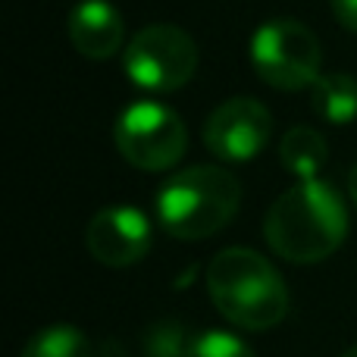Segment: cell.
<instances>
[{"label":"cell","mask_w":357,"mask_h":357,"mask_svg":"<svg viewBox=\"0 0 357 357\" xmlns=\"http://www.w3.org/2000/svg\"><path fill=\"white\" fill-rule=\"evenodd\" d=\"M348 235L345 197L323 178H304L273 201L264 238L289 264H320Z\"/></svg>","instance_id":"6da1fadb"},{"label":"cell","mask_w":357,"mask_h":357,"mask_svg":"<svg viewBox=\"0 0 357 357\" xmlns=\"http://www.w3.org/2000/svg\"><path fill=\"white\" fill-rule=\"evenodd\" d=\"M207 291L213 307L232 326L266 333L289 314V289L276 266L251 248H226L207 266Z\"/></svg>","instance_id":"7a4b0ae2"},{"label":"cell","mask_w":357,"mask_h":357,"mask_svg":"<svg viewBox=\"0 0 357 357\" xmlns=\"http://www.w3.org/2000/svg\"><path fill=\"white\" fill-rule=\"evenodd\" d=\"M241 185L222 167H188L157 191V220L173 238L197 241L235 220Z\"/></svg>","instance_id":"3957f363"},{"label":"cell","mask_w":357,"mask_h":357,"mask_svg":"<svg viewBox=\"0 0 357 357\" xmlns=\"http://www.w3.org/2000/svg\"><path fill=\"white\" fill-rule=\"evenodd\" d=\"M248 56H251V66L260 75V82L279 88V91L310 88L323 75V50L317 35L304 22L289 16L266 19L254 31Z\"/></svg>","instance_id":"277c9868"},{"label":"cell","mask_w":357,"mask_h":357,"mask_svg":"<svg viewBox=\"0 0 357 357\" xmlns=\"http://www.w3.org/2000/svg\"><path fill=\"white\" fill-rule=\"evenodd\" d=\"M116 148L135 169L163 173L182 160L188 148V132L176 110L157 100H142L119 113L116 119Z\"/></svg>","instance_id":"5b68a950"},{"label":"cell","mask_w":357,"mask_h":357,"mask_svg":"<svg viewBox=\"0 0 357 357\" xmlns=\"http://www.w3.org/2000/svg\"><path fill=\"white\" fill-rule=\"evenodd\" d=\"M123 69L138 88L167 94L188 85L197 69V44L178 25L157 22L142 29L129 41Z\"/></svg>","instance_id":"8992f818"},{"label":"cell","mask_w":357,"mask_h":357,"mask_svg":"<svg viewBox=\"0 0 357 357\" xmlns=\"http://www.w3.org/2000/svg\"><path fill=\"white\" fill-rule=\"evenodd\" d=\"M273 116L260 100L232 98L210 113L204 126V144L213 157L245 163L270 144Z\"/></svg>","instance_id":"52a82bcc"},{"label":"cell","mask_w":357,"mask_h":357,"mask_svg":"<svg viewBox=\"0 0 357 357\" xmlns=\"http://www.w3.org/2000/svg\"><path fill=\"white\" fill-rule=\"evenodd\" d=\"M88 251L98 264L123 270L132 266L151 251V220L138 207H104L88 222Z\"/></svg>","instance_id":"ba28073f"},{"label":"cell","mask_w":357,"mask_h":357,"mask_svg":"<svg viewBox=\"0 0 357 357\" xmlns=\"http://www.w3.org/2000/svg\"><path fill=\"white\" fill-rule=\"evenodd\" d=\"M126 25L110 0H82L69 13V41L88 60H110L123 47Z\"/></svg>","instance_id":"9c48e42d"},{"label":"cell","mask_w":357,"mask_h":357,"mask_svg":"<svg viewBox=\"0 0 357 357\" xmlns=\"http://www.w3.org/2000/svg\"><path fill=\"white\" fill-rule=\"evenodd\" d=\"M310 107L326 123L348 126L357 119V79L345 73H323L310 85Z\"/></svg>","instance_id":"30bf717a"},{"label":"cell","mask_w":357,"mask_h":357,"mask_svg":"<svg viewBox=\"0 0 357 357\" xmlns=\"http://www.w3.org/2000/svg\"><path fill=\"white\" fill-rule=\"evenodd\" d=\"M279 160L282 167L289 169L291 176L304 178H317L323 167L329 160V148H326V138L320 135L317 129H307V126H295L282 135L279 142Z\"/></svg>","instance_id":"8fae6325"},{"label":"cell","mask_w":357,"mask_h":357,"mask_svg":"<svg viewBox=\"0 0 357 357\" xmlns=\"http://www.w3.org/2000/svg\"><path fill=\"white\" fill-rule=\"evenodd\" d=\"M19 357H91V342L79 326L54 323L31 333Z\"/></svg>","instance_id":"7c38bea8"},{"label":"cell","mask_w":357,"mask_h":357,"mask_svg":"<svg viewBox=\"0 0 357 357\" xmlns=\"http://www.w3.org/2000/svg\"><path fill=\"white\" fill-rule=\"evenodd\" d=\"M191 339L178 320H160L144 329L142 351L144 357H188Z\"/></svg>","instance_id":"4fadbf2b"},{"label":"cell","mask_w":357,"mask_h":357,"mask_svg":"<svg viewBox=\"0 0 357 357\" xmlns=\"http://www.w3.org/2000/svg\"><path fill=\"white\" fill-rule=\"evenodd\" d=\"M188 357H257L254 348L241 335L226 329H204L191 339Z\"/></svg>","instance_id":"5bb4252c"},{"label":"cell","mask_w":357,"mask_h":357,"mask_svg":"<svg viewBox=\"0 0 357 357\" xmlns=\"http://www.w3.org/2000/svg\"><path fill=\"white\" fill-rule=\"evenodd\" d=\"M333 13L348 31H357V0H329Z\"/></svg>","instance_id":"9a60e30c"},{"label":"cell","mask_w":357,"mask_h":357,"mask_svg":"<svg viewBox=\"0 0 357 357\" xmlns=\"http://www.w3.org/2000/svg\"><path fill=\"white\" fill-rule=\"evenodd\" d=\"M348 197H351V204L357 207V167L348 173Z\"/></svg>","instance_id":"2e32d148"},{"label":"cell","mask_w":357,"mask_h":357,"mask_svg":"<svg viewBox=\"0 0 357 357\" xmlns=\"http://www.w3.org/2000/svg\"><path fill=\"white\" fill-rule=\"evenodd\" d=\"M342 357H357V345H351L348 351H342Z\"/></svg>","instance_id":"e0dca14e"}]
</instances>
